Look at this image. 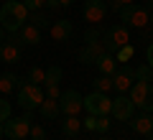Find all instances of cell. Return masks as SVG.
<instances>
[{"label": "cell", "instance_id": "obj_8", "mask_svg": "<svg viewBox=\"0 0 153 140\" xmlns=\"http://www.w3.org/2000/svg\"><path fill=\"white\" fill-rule=\"evenodd\" d=\"M135 84V69L133 66H120L112 74V89H117V94L130 92V87Z\"/></svg>", "mask_w": 153, "mask_h": 140}, {"label": "cell", "instance_id": "obj_30", "mask_svg": "<svg viewBox=\"0 0 153 140\" xmlns=\"http://www.w3.org/2000/svg\"><path fill=\"white\" fill-rule=\"evenodd\" d=\"M100 38H102V31H100V28H89V31L84 33V41L87 43H100Z\"/></svg>", "mask_w": 153, "mask_h": 140}, {"label": "cell", "instance_id": "obj_20", "mask_svg": "<svg viewBox=\"0 0 153 140\" xmlns=\"http://www.w3.org/2000/svg\"><path fill=\"white\" fill-rule=\"evenodd\" d=\"M148 84H151V81H135V84L130 87V99H133V104H140V99L146 97V89H148Z\"/></svg>", "mask_w": 153, "mask_h": 140}, {"label": "cell", "instance_id": "obj_24", "mask_svg": "<svg viewBox=\"0 0 153 140\" xmlns=\"http://www.w3.org/2000/svg\"><path fill=\"white\" fill-rule=\"evenodd\" d=\"M92 87H94V92H105V94H107V92L112 89V76H107V74H100L97 79L92 81Z\"/></svg>", "mask_w": 153, "mask_h": 140}, {"label": "cell", "instance_id": "obj_9", "mask_svg": "<svg viewBox=\"0 0 153 140\" xmlns=\"http://www.w3.org/2000/svg\"><path fill=\"white\" fill-rule=\"evenodd\" d=\"M112 115L115 120H120V122H125V120H130L133 115H135V104H133L130 97H125V94H117V97L112 99Z\"/></svg>", "mask_w": 153, "mask_h": 140}, {"label": "cell", "instance_id": "obj_2", "mask_svg": "<svg viewBox=\"0 0 153 140\" xmlns=\"http://www.w3.org/2000/svg\"><path fill=\"white\" fill-rule=\"evenodd\" d=\"M18 104H21L26 112H33V110L41 107V102L46 99V92L41 84H33V81L28 79H21L18 81Z\"/></svg>", "mask_w": 153, "mask_h": 140}, {"label": "cell", "instance_id": "obj_26", "mask_svg": "<svg viewBox=\"0 0 153 140\" xmlns=\"http://www.w3.org/2000/svg\"><path fill=\"white\" fill-rule=\"evenodd\" d=\"M44 79H46V69H41V66H33V69L28 71V81H33V84L44 87Z\"/></svg>", "mask_w": 153, "mask_h": 140}, {"label": "cell", "instance_id": "obj_19", "mask_svg": "<svg viewBox=\"0 0 153 140\" xmlns=\"http://www.w3.org/2000/svg\"><path fill=\"white\" fill-rule=\"evenodd\" d=\"M79 130H82V120L76 117V115H66V117L61 120V133H64L66 138H74Z\"/></svg>", "mask_w": 153, "mask_h": 140}, {"label": "cell", "instance_id": "obj_42", "mask_svg": "<svg viewBox=\"0 0 153 140\" xmlns=\"http://www.w3.org/2000/svg\"><path fill=\"white\" fill-rule=\"evenodd\" d=\"M151 26H153V16H151Z\"/></svg>", "mask_w": 153, "mask_h": 140}, {"label": "cell", "instance_id": "obj_32", "mask_svg": "<svg viewBox=\"0 0 153 140\" xmlns=\"http://www.w3.org/2000/svg\"><path fill=\"white\" fill-rule=\"evenodd\" d=\"M130 56H133V46H130V43H128V46H120V49H117V59H120V61H128Z\"/></svg>", "mask_w": 153, "mask_h": 140}, {"label": "cell", "instance_id": "obj_33", "mask_svg": "<svg viewBox=\"0 0 153 140\" xmlns=\"http://www.w3.org/2000/svg\"><path fill=\"white\" fill-rule=\"evenodd\" d=\"M130 3H135V0H112V3H110V8H112V10L117 13V10H120V8L130 5Z\"/></svg>", "mask_w": 153, "mask_h": 140}, {"label": "cell", "instance_id": "obj_15", "mask_svg": "<svg viewBox=\"0 0 153 140\" xmlns=\"http://www.w3.org/2000/svg\"><path fill=\"white\" fill-rule=\"evenodd\" d=\"M71 31H74V26H71L69 18H59V21L51 23V28H49L51 38H54V41H59V43H61V41H69Z\"/></svg>", "mask_w": 153, "mask_h": 140}, {"label": "cell", "instance_id": "obj_39", "mask_svg": "<svg viewBox=\"0 0 153 140\" xmlns=\"http://www.w3.org/2000/svg\"><path fill=\"white\" fill-rule=\"evenodd\" d=\"M3 41H5V28L0 26V43H3Z\"/></svg>", "mask_w": 153, "mask_h": 140}, {"label": "cell", "instance_id": "obj_23", "mask_svg": "<svg viewBox=\"0 0 153 140\" xmlns=\"http://www.w3.org/2000/svg\"><path fill=\"white\" fill-rule=\"evenodd\" d=\"M28 21L33 23V26L41 31V28H51V21H49V16L46 13H41V10H33V13H28Z\"/></svg>", "mask_w": 153, "mask_h": 140}, {"label": "cell", "instance_id": "obj_1", "mask_svg": "<svg viewBox=\"0 0 153 140\" xmlns=\"http://www.w3.org/2000/svg\"><path fill=\"white\" fill-rule=\"evenodd\" d=\"M28 21V8L23 5V0H5L3 5H0V26L5 28V31L16 33L26 26Z\"/></svg>", "mask_w": 153, "mask_h": 140}, {"label": "cell", "instance_id": "obj_3", "mask_svg": "<svg viewBox=\"0 0 153 140\" xmlns=\"http://www.w3.org/2000/svg\"><path fill=\"white\" fill-rule=\"evenodd\" d=\"M117 16H120L123 26H128V28H148L151 26V13L146 10V5H138V3L120 8Z\"/></svg>", "mask_w": 153, "mask_h": 140}, {"label": "cell", "instance_id": "obj_28", "mask_svg": "<svg viewBox=\"0 0 153 140\" xmlns=\"http://www.w3.org/2000/svg\"><path fill=\"white\" fill-rule=\"evenodd\" d=\"M10 112H13L10 102H8V99H3V97H0V122H5V120L10 117Z\"/></svg>", "mask_w": 153, "mask_h": 140}, {"label": "cell", "instance_id": "obj_17", "mask_svg": "<svg viewBox=\"0 0 153 140\" xmlns=\"http://www.w3.org/2000/svg\"><path fill=\"white\" fill-rule=\"evenodd\" d=\"M38 112H41V117H44V120H56L61 115L59 99H49V97H46L44 102H41V107H38Z\"/></svg>", "mask_w": 153, "mask_h": 140}, {"label": "cell", "instance_id": "obj_25", "mask_svg": "<svg viewBox=\"0 0 153 140\" xmlns=\"http://www.w3.org/2000/svg\"><path fill=\"white\" fill-rule=\"evenodd\" d=\"M138 110H143V112H153V87H151V84H148V89H146V97L140 99Z\"/></svg>", "mask_w": 153, "mask_h": 140}, {"label": "cell", "instance_id": "obj_5", "mask_svg": "<svg viewBox=\"0 0 153 140\" xmlns=\"http://www.w3.org/2000/svg\"><path fill=\"white\" fill-rule=\"evenodd\" d=\"M130 43V33H128V26H110L102 36V46L107 49V54H115L120 46H128Z\"/></svg>", "mask_w": 153, "mask_h": 140}, {"label": "cell", "instance_id": "obj_35", "mask_svg": "<svg viewBox=\"0 0 153 140\" xmlns=\"http://www.w3.org/2000/svg\"><path fill=\"white\" fill-rule=\"evenodd\" d=\"M146 59H148V66L153 69V41H151V46H148V51H146Z\"/></svg>", "mask_w": 153, "mask_h": 140}, {"label": "cell", "instance_id": "obj_38", "mask_svg": "<svg viewBox=\"0 0 153 140\" xmlns=\"http://www.w3.org/2000/svg\"><path fill=\"white\" fill-rule=\"evenodd\" d=\"M71 3H74V0H59V5H61V8H69Z\"/></svg>", "mask_w": 153, "mask_h": 140}, {"label": "cell", "instance_id": "obj_14", "mask_svg": "<svg viewBox=\"0 0 153 140\" xmlns=\"http://www.w3.org/2000/svg\"><path fill=\"white\" fill-rule=\"evenodd\" d=\"M128 122H130V127L135 130L138 135H146V138H148V135L153 133V117H151V112H143V110H140V112L133 115Z\"/></svg>", "mask_w": 153, "mask_h": 140}, {"label": "cell", "instance_id": "obj_11", "mask_svg": "<svg viewBox=\"0 0 153 140\" xmlns=\"http://www.w3.org/2000/svg\"><path fill=\"white\" fill-rule=\"evenodd\" d=\"M13 38H16L18 46H36V43H41V31H38L33 23H26L21 31L13 33Z\"/></svg>", "mask_w": 153, "mask_h": 140}, {"label": "cell", "instance_id": "obj_21", "mask_svg": "<svg viewBox=\"0 0 153 140\" xmlns=\"http://www.w3.org/2000/svg\"><path fill=\"white\" fill-rule=\"evenodd\" d=\"M18 76L16 74H10V71H8V74H0V92H3V94H8V92H13L18 87Z\"/></svg>", "mask_w": 153, "mask_h": 140}, {"label": "cell", "instance_id": "obj_41", "mask_svg": "<svg viewBox=\"0 0 153 140\" xmlns=\"http://www.w3.org/2000/svg\"><path fill=\"white\" fill-rule=\"evenodd\" d=\"M102 140H112V138H102Z\"/></svg>", "mask_w": 153, "mask_h": 140}, {"label": "cell", "instance_id": "obj_4", "mask_svg": "<svg viewBox=\"0 0 153 140\" xmlns=\"http://www.w3.org/2000/svg\"><path fill=\"white\" fill-rule=\"evenodd\" d=\"M31 112L21 115V117H8L5 122H3V135L10 140H23L28 138V130H31Z\"/></svg>", "mask_w": 153, "mask_h": 140}, {"label": "cell", "instance_id": "obj_36", "mask_svg": "<svg viewBox=\"0 0 153 140\" xmlns=\"http://www.w3.org/2000/svg\"><path fill=\"white\" fill-rule=\"evenodd\" d=\"M46 8H51V10H59V0H46Z\"/></svg>", "mask_w": 153, "mask_h": 140}, {"label": "cell", "instance_id": "obj_43", "mask_svg": "<svg viewBox=\"0 0 153 140\" xmlns=\"http://www.w3.org/2000/svg\"><path fill=\"white\" fill-rule=\"evenodd\" d=\"M148 138H153V133H151V135H148Z\"/></svg>", "mask_w": 153, "mask_h": 140}, {"label": "cell", "instance_id": "obj_7", "mask_svg": "<svg viewBox=\"0 0 153 140\" xmlns=\"http://www.w3.org/2000/svg\"><path fill=\"white\" fill-rule=\"evenodd\" d=\"M82 107H84V97H82L76 89L61 92V97H59V110H61V115H79V110H82Z\"/></svg>", "mask_w": 153, "mask_h": 140}, {"label": "cell", "instance_id": "obj_27", "mask_svg": "<svg viewBox=\"0 0 153 140\" xmlns=\"http://www.w3.org/2000/svg\"><path fill=\"white\" fill-rule=\"evenodd\" d=\"M151 76H153V69L151 66H138V71H135V81H151Z\"/></svg>", "mask_w": 153, "mask_h": 140}, {"label": "cell", "instance_id": "obj_37", "mask_svg": "<svg viewBox=\"0 0 153 140\" xmlns=\"http://www.w3.org/2000/svg\"><path fill=\"white\" fill-rule=\"evenodd\" d=\"M143 5H146V10H148V13H153V0H146Z\"/></svg>", "mask_w": 153, "mask_h": 140}, {"label": "cell", "instance_id": "obj_22", "mask_svg": "<svg viewBox=\"0 0 153 140\" xmlns=\"http://www.w3.org/2000/svg\"><path fill=\"white\" fill-rule=\"evenodd\" d=\"M61 81V66H49L46 69V79H44V87H59Z\"/></svg>", "mask_w": 153, "mask_h": 140}, {"label": "cell", "instance_id": "obj_31", "mask_svg": "<svg viewBox=\"0 0 153 140\" xmlns=\"http://www.w3.org/2000/svg\"><path fill=\"white\" fill-rule=\"evenodd\" d=\"M23 5L28 8V13H33V10H41L46 5V0H23Z\"/></svg>", "mask_w": 153, "mask_h": 140}, {"label": "cell", "instance_id": "obj_34", "mask_svg": "<svg viewBox=\"0 0 153 140\" xmlns=\"http://www.w3.org/2000/svg\"><path fill=\"white\" fill-rule=\"evenodd\" d=\"M46 97H49V99H59L61 97L59 87H46Z\"/></svg>", "mask_w": 153, "mask_h": 140}, {"label": "cell", "instance_id": "obj_13", "mask_svg": "<svg viewBox=\"0 0 153 140\" xmlns=\"http://www.w3.org/2000/svg\"><path fill=\"white\" fill-rule=\"evenodd\" d=\"M102 54H107V49L102 46V41L100 43H84L82 49L76 51V59L82 61V64H94Z\"/></svg>", "mask_w": 153, "mask_h": 140}, {"label": "cell", "instance_id": "obj_12", "mask_svg": "<svg viewBox=\"0 0 153 140\" xmlns=\"http://www.w3.org/2000/svg\"><path fill=\"white\" fill-rule=\"evenodd\" d=\"M21 49L23 46H18L13 36L5 38V41L0 43V61H3V64H18V61H21Z\"/></svg>", "mask_w": 153, "mask_h": 140}, {"label": "cell", "instance_id": "obj_18", "mask_svg": "<svg viewBox=\"0 0 153 140\" xmlns=\"http://www.w3.org/2000/svg\"><path fill=\"white\" fill-rule=\"evenodd\" d=\"M94 64H97V71H100V74L112 76L115 71H117V61H115V56H112V54H102L97 61H94Z\"/></svg>", "mask_w": 153, "mask_h": 140}, {"label": "cell", "instance_id": "obj_10", "mask_svg": "<svg viewBox=\"0 0 153 140\" xmlns=\"http://www.w3.org/2000/svg\"><path fill=\"white\" fill-rule=\"evenodd\" d=\"M82 13H84V21L94 26V23L105 21V16H107V5H105V0H84Z\"/></svg>", "mask_w": 153, "mask_h": 140}, {"label": "cell", "instance_id": "obj_40", "mask_svg": "<svg viewBox=\"0 0 153 140\" xmlns=\"http://www.w3.org/2000/svg\"><path fill=\"white\" fill-rule=\"evenodd\" d=\"M0 135H3V122H0Z\"/></svg>", "mask_w": 153, "mask_h": 140}, {"label": "cell", "instance_id": "obj_6", "mask_svg": "<svg viewBox=\"0 0 153 140\" xmlns=\"http://www.w3.org/2000/svg\"><path fill=\"white\" fill-rule=\"evenodd\" d=\"M84 110L89 115H110L112 112V99L105 92H92L84 97Z\"/></svg>", "mask_w": 153, "mask_h": 140}, {"label": "cell", "instance_id": "obj_16", "mask_svg": "<svg viewBox=\"0 0 153 140\" xmlns=\"http://www.w3.org/2000/svg\"><path fill=\"white\" fill-rule=\"evenodd\" d=\"M110 117L107 115H89L87 120L82 122V127H87V130H92V133H107L110 130Z\"/></svg>", "mask_w": 153, "mask_h": 140}, {"label": "cell", "instance_id": "obj_29", "mask_svg": "<svg viewBox=\"0 0 153 140\" xmlns=\"http://www.w3.org/2000/svg\"><path fill=\"white\" fill-rule=\"evenodd\" d=\"M28 135H31V140H46V130L41 127V125H31Z\"/></svg>", "mask_w": 153, "mask_h": 140}]
</instances>
